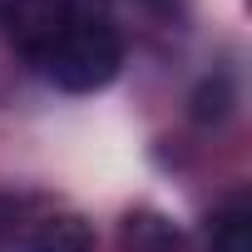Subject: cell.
<instances>
[{
	"label": "cell",
	"instance_id": "6da1fadb",
	"mask_svg": "<svg viewBox=\"0 0 252 252\" xmlns=\"http://www.w3.org/2000/svg\"><path fill=\"white\" fill-rule=\"evenodd\" d=\"M35 64H40V74L55 89H64V94H94V89L114 84V74L124 64V40H119L109 10H99V15L79 20L74 30H64Z\"/></svg>",
	"mask_w": 252,
	"mask_h": 252
},
{
	"label": "cell",
	"instance_id": "7a4b0ae2",
	"mask_svg": "<svg viewBox=\"0 0 252 252\" xmlns=\"http://www.w3.org/2000/svg\"><path fill=\"white\" fill-rule=\"evenodd\" d=\"M99 10H104V0H5V30L20 55L40 60L64 30H74L79 20Z\"/></svg>",
	"mask_w": 252,
	"mask_h": 252
},
{
	"label": "cell",
	"instance_id": "3957f363",
	"mask_svg": "<svg viewBox=\"0 0 252 252\" xmlns=\"http://www.w3.org/2000/svg\"><path fill=\"white\" fill-rule=\"evenodd\" d=\"M5 252H94V227L79 213H45L35 222H20Z\"/></svg>",
	"mask_w": 252,
	"mask_h": 252
},
{
	"label": "cell",
	"instance_id": "277c9868",
	"mask_svg": "<svg viewBox=\"0 0 252 252\" xmlns=\"http://www.w3.org/2000/svg\"><path fill=\"white\" fill-rule=\"evenodd\" d=\"M119 242L129 247V252H178V247H183V232H178V222H168L163 213L134 208L129 218L119 222Z\"/></svg>",
	"mask_w": 252,
	"mask_h": 252
},
{
	"label": "cell",
	"instance_id": "5b68a950",
	"mask_svg": "<svg viewBox=\"0 0 252 252\" xmlns=\"http://www.w3.org/2000/svg\"><path fill=\"white\" fill-rule=\"evenodd\" d=\"M208 242H213V252H252V208H247V198H232L213 218Z\"/></svg>",
	"mask_w": 252,
	"mask_h": 252
},
{
	"label": "cell",
	"instance_id": "8992f818",
	"mask_svg": "<svg viewBox=\"0 0 252 252\" xmlns=\"http://www.w3.org/2000/svg\"><path fill=\"white\" fill-rule=\"evenodd\" d=\"M227 109H232V84H227V74L203 79L198 94H193V119H198V124H213V119H222Z\"/></svg>",
	"mask_w": 252,
	"mask_h": 252
},
{
	"label": "cell",
	"instance_id": "52a82bcc",
	"mask_svg": "<svg viewBox=\"0 0 252 252\" xmlns=\"http://www.w3.org/2000/svg\"><path fill=\"white\" fill-rule=\"evenodd\" d=\"M139 5H149V10H173V0H139Z\"/></svg>",
	"mask_w": 252,
	"mask_h": 252
}]
</instances>
